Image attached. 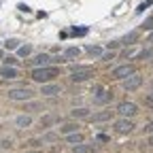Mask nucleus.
<instances>
[{"label":"nucleus","mask_w":153,"mask_h":153,"mask_svg":"<svg viewBox=\"0 0 153 153\" xmlns=\"http://www.w3.org/2000/svg\"><path fill=\"white\" fill-rule=\"evenodd\" d=\"M60 74V70L57 68H49V66H41V68H34L32 70V79L36 83H47L49 79H53V76Z\"/></svg>","instance_id":"1"},{"label":"nucleus","mask_w":153,"mask_h":153,"mask_svg":"<svg viewBox=\"0 0 153 153\" xmlns=\"http://www.w3.org/2000/svg\"><path fill=\"white\" fill-rule=\"evenodd\" d=\"M91 76H94V68L91 66H76V68H72V76H70V79L74 83H81V81L91 79Z\"/></svg>","instance_id":"2"},{"label":"nucleus","mask_w":153,"mask_h":153,"mask_svg":"<svg viewBox=\"0 0 153 153\" xmlns=\"http://www.w3.org/2000/svg\"><path fill=\"white\" fill-rule=\"evenodd\" d=\"M7 96H9L11 100H24V102H28V100L34 98V91L30 87H17V89H9Z\"/></svg>","instance_id":"3"},{"label":"nucleus","mask_w":153,"mask_h":153,"mask_svg":"<svg viewBox=\"0 0 153 153\" xmlns=\"http://www.w3.org/2000/svg\"><path fill=\"white\" fill-rule=\"evenodd\" d=\"M117 113L121 115V117H134V115L138 113V106L134 104V102H121L117 106Z\"/></svg>","instance_id":"4"},{"label":"nucleus","mask_w":153,"mask_h":153,"mask_svg":"<svg viewBox=\"0 0 153 153\" xmlns=\"http://www.w3.org/2000/svg\"><path fill=\"white\" fill-rule=\"evenodd\" d=\"M130 74H134V66L132 64H126V66H117L113 72H111V76L113 79H128Z\"/></svg>","instance_id":"5"},{"label":"nucleus","mask_w":153,"mask_h":153,"mask_svg":"<svg viewBox=\"0 0 153 153\" xmlns=\"http://www.w3.org/2000/svg\"><path fill=\"white\" fill-rule=\"evenodd\" d=\"M140 85H143V76H138V74H130L128 79H123V89H128V91L138 89Z\"/></svg>","instance_id":"6"},{"label":"nucleus","mask_w":153,"mask_h":153,"mask_svg":"<svg viewBox=\"0 0 153 153\" xmlns=\"http://www.w3.org/2000/svg\"><path fill=\"white\" fill-rule=\"evenodd\" d=\"M134 128H136V126H134V121H130L128 117L115 121V132H119V134H128V132H132Z\"/></svg>","instance_id":"7"},{"label":"nucleus","mask_w":153,"mask_h":153,"mask_svg":"<svg viewBox=\"0 0 153 153\" xmlns=\"http://www.w3.org/2000/svg\"><path fill=\"white\" fill-rule=\"evenodd\" d=\"M60 91H62V87L55 85V83H43V87H41V94L43 96H57Z\"/></svg>","instance_id":"8"},{"label":"nucleus","mask_w":153,"mask_h":153,"mask_svg":"<svg viewBox=\"0 0 153 153\" xmlns=\"http://www.w3.org/2000/svg\"><path fill=\"white\" fill-rule=\"evenodd\" d=\"M49 62H53V57H49L47 53H41V55H36L34 60H30V64H34L36 68H41V66H47Z\"/></svg>","instance_id":"9"},{"label":"nucleus","mask_w":153,"mask_h":153,"mask_svg":"<svg viewBox=\"0 0 153 153\" xmlns=\"http://www.w3.org/2000/svg\"><path fill=\"white\" fill-rule=\"evenodd\" d=\"M15 126L17 128H30L32 126V117H28V115H19V117L15 119Z\"/></svg>","instance_id":"10"},{"label":"nucleus","mask_w":153,"mask_h":153,"mask_svg":"<svg viewBox=\"0 0 153 153\" xmlns=\"http://www.w3.org/2000/svg\"><path fill=\"white\" fill-rule=\"evenodd\" d=\"M0 74L4 76V79H15L17 76V70L13 66H0Z\"/></svg>","instance_id":"11"},{"label":"nucleus","mask_w":153,"mask_h":153,"mask_svg":"<svg viewBox=\"0 0 153 153\" xmlns=\"http://www.w3.org/2000/svg\"><path fill=\"white\" fill-rule=\"evenodd\" d=\"M138 38H140V34H138V32H130V34H126V36H123L121 45H134V43L138 41Z\"/></svg>","instance_id":"12"},{"label":"nucleus","mask_w":153,"mask_h":153,"mask_svg":"<svg viewBox=\"0 0 153 153\" xmlns=\"http://www.w3.org/2000/svg\"><path fill=\"white\" fill-rule=\"evenodd\" d=\"M66 140H68L70 145H81V143H83V134L72 132V134H68V136H66Z\"/></svg>","instance_id":"13"},{"label":"nucleus","mask_w":153,"mask_h":153,"mask_svg":"<svg viewBox=\"0 0 153 153\" xmlns=\"http://www.w3.org/2000/svg\"><path fill=\"white\" fill-rule=\"evenodd\" d=\"M96 145H74V153H94Z\"/></svg>","instance_id":"14"},{"label":"nucleus","mask_w":153,"mask_h":153,"mask_svg":"<svg viewBox=\"0 0 153 153\" xmlns=\"http://www.w3.org/2000/svg\"><path fill=\"white\" fill-rule=\"evenodd\" d=\"M76 128H79V123H66V126H62L60 128V134H72V132H76Z\"/></svg>","instance_id":"15"},{"label":"nucleus","mask_w":153,"mask_h":153,"mask_svg":"<svg viewBox=\"0 0 153 153\" xmlns=\"http://www.w3.org/2000/svg\"><path fill=\"white\" fill-rule=\"evenodd\" d=\"M79 53H81V49H79V47H68L64 55L68 57V60H74V57H79Z\"/></svg>","instance_id":"16"},{"label":"nucleus","mask_w":153,"mask_h":153,"mask_svg":"<svg viewBox=\"0 0 153 153\" xmlns=\"http://www.w3.org/2000/svg\"><path fill=\"white\" fill-rule=\"evenodd\" d=\"M113 117V111H104V113H98V115H94V121H106Z\"/></svg>","instance_id":"17"},{"label":"nucleus","mask_w":153,"mask_h":153,"mask_svg":"<svg viewBox=\"0 0 153 153\" xmlns=\"http://www.w3.org/2000/svg\"><path fill=\"white\" fill-rule=\"evenodd\" d=\"M72 117H74V119H76V117H79V119H81V117H89V111H87V108H74V111H72Z\"/></svg>","instance_id":"18"},{"label":"nucleus","mask_w":153,"mask_h":153,"mask_svg":"<svg viewBox=\"0 0 153 153\" xmlns=\"http://www.w3.org/2000/svg\"><path fill=\"white\" fill-rule=\"evenodd\" d=\"M87 53H89V55H94V57H102V55H104L100 47H94V45H89V47H87Z\"/></svg>","instance_id":"19"},{"label":"nucleus","mask_w":153,"mask_h":153,"mask_svg":"<svg viewBox=\"0 0 153 153\" xmlns=\"http://www.w3.org/2000/svg\"><path fill=\"white\" fill-rule=\"evenodd\" d=\"M4 47L7 49H19V41H17V38H9V41L4 43Z\"/></svg>","instance_id":"20"},{"label":"nucleus","mask_w":153,"mask_h":153,"mask_svg":"<svg viewBox=\"0 0 153 153\" xmlns=\"http://www.w3.org/2000/svg\"><path fill=\"white\" fill-rule=\"evenodd\" d=\"M32 53V47L30 45H24V47H19V55H22V57H28Z\"/></svg>","instance_id":"21"},{"label":"nucleus","mask_w":153,"mask_h":153,"mask_svg":"<svg viewBox=\"0 0 153 153\" xmlns=\"http://www.w3.org/2000/svg\"><path fill=\"white\" fill-rule=\"evenodd\" d=\"M147 57H153V49H145L138 53V60H147Z\"/></svg>","instance_id":"22"},{"label":"nucleus","mask_w":153,"mask_h":153,"mask_svg":"<svg viewBox=\"0 0 153 153\" xmlns=\"http://www.w3.org/2000/svg\"><path fill=\"white\" fill-rule=\"evenodd\" d=\"M143 28H145V30H153V15L145 19V24H143Z\"/></svg>","instance_id":"23"},{"label":"nucleus","mask_w":153,"mask_h":153,"mask_svg":"<svg viewBox=\"0 0 153 153\" xmlns=\"http://www.w3.org/2000/svg\"><path fill=\"white\" fill-rule=\"evenodd\" d=\"M149 4H153V0H145V2H143V4H140V7L136 9V13H143V11H145V9L149 7Z\"/></svg>","instance_id":"24"},{"label":"nucleus","mask_w":153,"mask_h":153,"mask_svg":"<svg viewBox=\"0 0 153 153\" xmlns=\"http://www.w3.org/2000/svg\"><path fill=\"white\" fill-rule=\"evenodd\" d=\"M143 102H145V106L153 108V94H151V96H145V100H143Z\"/></svg>","instance_id":"25"},{"label":"nucleus","mask_w":153,"mask_h":153,"mask_svg":"<svg viewBox=\"0 0 153 153\" xmlns=\"http://www.w3.org/2000/svg\"><path fill=\"white\" fill-rule=\"evenodd\" d=\"M53 121H55V117H51V115H49V117H43V119H41V123H43V126H51Z\"/></svg>","instance_id":"26"},{"label":"nucleus","mask_w":153,"mask_h":153,"mask_svg":"<svg viewBox=\"0 0 153 153\" xmlns=\"http://www.w3.org/2000/svg\"><path fill=\"white\" fill-rule=\"evenodd\" d=\"M38 106H41L38 102H28V104H26V111H34V108H38Z\"/></svg>","instance_id":"27"},{"label":"nucleus","mask_w":153,"mask_h":153,"mask_svg":"<svg viewBox=\"0 0 153 153\" xmlns=\"http://www.w3.org/2000/svg\"><path fill=\"white\" fill-rule=\"evenodd\" d=\"M17 9L22 11V13H30V7L28 4H17Z\"/></svg>","instance_id":"28"},{"label":"nucleus","mask_w":153,"mask_h":153,"mask_svg":"<svg viewBox=\"0 0 153 153\" xmlns=\"http://www.w3.org/2000/svg\"><path fill=\"white\" fill-rule=\"evenodd\" d=\"M106 47H108V49L113 51V49H117V47H119V43H117V41H111V43H108Z\"/></svg>","instance_id":"29"},{"label":"nucleus","mask_w":153,"mask_h":153,"mask_svg":"<svg viewBox=\"0 0 153 153\" xmlns=\"http://www.w3.org/2000/svg\"><path fill=\"white\" fill-rule=\"evenodd\" d=\"M145 132H149V134H153V121H149V123L145 126Z\"/></svg>","instance_id":"30"},{"label":"nucleus","mask_w":153,"mask_h":153,"mask_svg":"<svg viewBox=\"0 0 153 153\" xmlns=\"http://www.w3.org/2000/svg\"><path fill=\"white\" fill-rule=\"evenodd\" d=\"M41 143H43V140H38V138H32V140H30V147H38Z\"/></svg>","instance_id":"31"},{"label":"nucleus","mask_w":153,"mask_h":153,"mask_svg":"<svg viewBox=\"0 0 153 153\" xmlns=\"http://www.w3.org/2000/svg\"><path fill=\"white\" fill-rule=\"evenodd\" d=\"M113 55H115V53L111 51V53H106V55H102V60H113Z\"/></svg>","instance_id":"32"},{"label":"nucleus","mask_w":153,"mask_h":153,"mask_svg":"<svg viewBox=\"0 0 153 153\" xmlns=\"http://www.w3.org/2000/svg\"><path fill=\"white\" fill-rule=\"evenodd\" d=\"M43 140H55V134H47V136H45Z\"/></svg>","instance_id":"33"},{"label":"nucleus","mask_w":153,"mask_h":153,"mask_svg":"<svg viewBox=\"0 0 153 153\" xmlns=\"http://www.w3.org/2000/svg\"><path fill=\"white\" fill-rule=\"evenodd\" d=\"M147 43H153V32H151V36L147 38Z\"/></svg>","instance_id":"34"},{"label":"nucleus","mask_w":153,"mask_h":153,"mask_svg":"<svg viewBox=\"0 0 153 153\" xmlns=\"http://www.w3.org/2000/svg\"><path fill=\"white\" fill-rule=\"evenodd\" d=\"M149 145L153 147V134H151V136H149Z\"/></svg>","instance_id":"35"}]
</instances>
